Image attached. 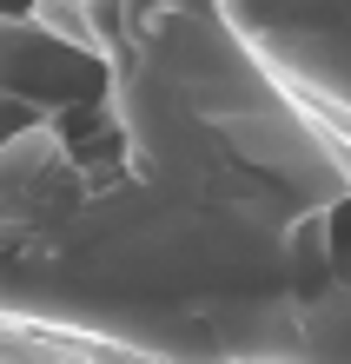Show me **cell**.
I'll list each match as a JSON object with an SVG mask.
<instances>
[{
    "label": "cell",
    "instance_id": "obj_1",
    "mask_svg": "<svg viewBox=\"0 0 351 364\" xmlns=\"http://www.w3.org/2000/svg\"><path fill=\"white\" fill-rule=\"evenodd\" d=\"M298 364H351V199L332 205V272L298 311Z\"/></svg>",
    "mask_w": 351,
    "mask_h": 364
}]
</instances>
